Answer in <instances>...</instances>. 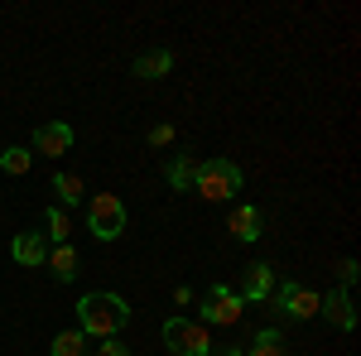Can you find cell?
Returning a JSON list of instances; mask_svg holds the SVG:
<instances>
[{
    "label": "cell",
    "mask_w": 361,
    "mask_h": 356,
    "mask_svg": "<svg viewBox=\"0 0 361 356\" xmlns=\"http://www.w3.org/2000/svg\"><path fill=\"white\" fill-rule=\"evenodd\" d=\"M130 73H135L140 82H154V78H169L173 73V54L169 49H149V54H140L130 63Z\"/></svg>",
    "instance_id": "cell-11"
},
{
    "label": "cell",
    "mask_w": 361,
    "mask_h": 356,
    "mask_svg": "<svg viewBox=\"0 0 361 356\" xmlns=\"http://www.w3.org/2000/svg\"><path fill=\"white\" fill-rule=\"evenodd\" d=\"M49 231H44V236H49V241H58V246H63V241H68V236H73V221H68V212H63V207H49Z\"/></svg>",
    "instance_id": "cell-19"
},
{
    "label": "cell",
    "mask_w": 361,
    "mask_h": 356,
    "mask_svg": "<svg viewBox=\"0 0 361 356\" xmlns=\"http://www.w3.org/2000/svg\"><path fill=\"white\" fill-rule=\"evenodd\" d=\"M260 226H265V217H260L250 202L231 207V221H226V231H231L236 241H260Z\"/></svg>",
    "instance_id": "cell-12"
},
{
    "label": "cell",
    "mask_w": 361,
    "mask_h": 356,
    "mask_svg": "<svg viewBox=\"0 0 361 356\" xmlns=\"http://www.w3.org/2000/svg\"><path fill=\"white\" fill-rule=\"evenodd\" d=\"M270 294H275V270L260 265V260H250L246 270H241V289H236V299H241V303H265Z\"/></svg>",
    "instance_id": "cell-8"
},
{
    "label": "cell",
    "mask_w": 361,
    "mask_h": 356,
    "mask_svg": "<svg viewBox=\"0 0 361 356\" xmlns=\"http://www.w3.org/2000/svg\"><path fill=\"white\" fill-rule=\"evenodd\" d=\"M97 356H130V347H126V342H116V337H106V342L97 347Z\"/></svg>",
    "instance_id": "cell-21"
},
{
    "label": "cell",
    "mask_w": 361,
    "mask_h": 356,
    "mask_svg": "<svg viewBox=\"0 0 361 356\" xmlns=\"http://www.w3.org/2000/svg\"><path fill=\"white\" fill-rule=\"evenodd\" d=\"M49 270H54V279H78V250H73V241H63V246H49V260H44Z\"/></svg>",
    "instance_id": "cell-13"
},
{
    "label": "cell",
    "mask_w": 361,
    "mask_h": 356,
    "mask_svg": "<svg viewBox=\"0 0 361 356\" xmlns=\"http://www.w3.org/2000/svg\"><path fill=\"white\" fill-rule=\"evenodd\" d=\"M0 168L10 178H25L29 168H34V154H25V145H10V149H0Z\"/></svg>",
    "instance_id": "cell-16"
},
{
    "label": "cell",
    "mask_w": 361,
    "mask_h": 356,
    "mask_svg": "<svg viewBox=\"0 0 361 356\" xmlns=\"http://www.w3.org/2000/svg\"><path fill=\"white\" fill-rule=\"evenodd\" d=\"M246 356H284V332L279 328H260L246 342Z\"/></svg>",
    "instance_id": "cell-14"
},
{
    "label": "cell",
    "mask_w": 361,
    "mask_h": 356,
    "mask_svg": "<svg viewBox=\"0 0 361 356\" xmlns=\"http://www.w3.org/2000/svg\"><path fill=\"white\" fill-rule=\"evenodd\" d=\"M149 145H154V149L173 145V125H154V130H149Z\"/></svg>",
    "instance_id": "cell-20"
},
{
    "label": "cell",
    "mask_w": 361,
    "mask_h": 356,
    "mask_svg": "<svg viewBox=\"0 0 361 356\" xmlns=\"http://www.w3.org/2000/svg\"><path fill=\"white\" fill-rule=\"evenodd\" d=\"M73 149V125L68 121H44L34 130V154H49V159H63Z\"/></svg>",
    "instance_id": "cell-9"
},
{
    "label": "cell",
    "mask_w": 361,
    "mask_h": 356,
    "mask_svg": "<svg viewBox=\"0 0 361 356\" xmlns=\"http://www.w3.org/2000/svg\"><path fill=\"white\" fill-rule=\"evenodd\" d=\"M49 352H54V356H87V337L78 328H68V332H58V337H54Z\"/></svg>",
    "instance_id": "cell-17"
},
{
    "label": "cell",
    "mask_w": 361,
    "mask_h": 356,
    "mask_svg": "<svg viewBox=\"0 0 361 356\" xmlns=\"http://www.w3.org/2000/svg\"><path fill=\"white\" fill-rule=\"evenodd\" d=\"M87 226H92L97 241H116V236L126 231V202H121L116 192H97V197L87 202Z\"/></svg>",
    "instance_id": "cell-3"
},
{
    "label": "cell",
    "mask_w": 361,
    "mask_h": 356,
    "mask_svg": "<svg viewBox=\"0 0 361 356\" xmlns=\"http://www.w3.org/2000/svg\"><path fill=\"white\" fill-rule=\"evenodd\" d=\"M164 342L173 356H212V332L202 328V323H188V318H169Z\"/></svg>",
    "instance_id": "cell-4"
},
{
    "label": "cell",
    "mask_w": 361,
    "mask_h": 356,
    "mask_svg": "<svg viewBox=\"0 0 361 356\" xmlns=\"http://www.w3.org/2000/svg\"><path fill=\"white\" fill-rule=\"evenodd\" d=\"M337 274H342V289H352V284H357V260H342Z\"/></svg>",
    "instance_id": "cell-22"
},
{
    "label": "cell",
    "mask_w": 361,
    "mask_h": 356,
    "mask_svg": "<svg viewBox=\"0 0 361 356\" xmlns=\"http://www.w3.org/2000/svg\"><path fill=\"white\" fill-rule=\"evenodd\" d=\"M318 313L333 323V328H342V332H352L357 328V303H352V289H328V294H318Z\"/></svg>",
    "instance_id": "cell-7"
},
{
    "label": "cell",
    "mask_w": 361,
    "mask_h": 356,
    "mask_svg": "<svg viewBox=\"0 0 361 356\" xmlns=\"http://www.w3.org/2000/svg\"><path fill=\"white\" fill-rule=\"evenodd\" d=\"M275 313L279 318H294V323H308V318H318V294L304 289V284H275Z\"/></svg>",
    "instance_id": "cell-5"
},
{
    "label": "cell",
    "mask_w": 361,
    "mask_h": 356,
    "mask_svg": "<svg viewBox=\"0 0 361 356\" xmlns=\"http://www.w3.org/2000/svg\"><path fill=\"white\" fill-rule=\"evenodd\" d=\"M10 255H15L20 265H44V260H49V236H44V231H20V236L10 241Z\"/></svg>",
    "instance_id": "cell-10"
},
{
    "label": "cell",
    "mask_w": 361,
    "mask_h": 356,
    "mask_svg": "<svg viewBox=\"0 0 361 356\" xmlns=\"http://www.w3.org/2000/svg\"><path fill=\"white\" fill-rule=\"evenodd\" d=\"M164 178H169V188H173V192H183V188H193V178H197V164L188 159V154H178V159H169Z\"/></svg>",
    "instance_id": "cell-15"
},
{
    "label": "cell",
    "mask_w": 361,
    "mask_h": 356,
    "mask_svg": "<svg viewBox=\"0 0 361 356\" xmlns=\"http://www.w3.org/2000/svg\"><path fill=\"white\" fill-rule=\"evenodd\" d=\"M130 323V303L121 299V294H82L78 299V332L82 337H97V342H106L116 332Z\"/></svg>",
    "instance_id": "cell-1"
},
{
    "label": "cell",
    "mask_w": 361,
    "mask_h": 356,
    "mask_svg": "<svg viewBox=\"0 0 361 356\" xmlns=\"http://www.w3.org/2000/svg\"><path fill=\"white\" fill-rule=\"evenodd\" d=\"M54 192L63 197V207H68V202H78V197H82V178H78V173H63V168H58V173H54Z\"/></svg>",
    "instance_id": "cell-18"
},
{
    "label": "cell",
    "mask_w": 361,
    "mask_h": 356,
    "mask_svg": "<svg viewBox=\"0 0 361 356\" xmlns=\"http://www.w3.org/2000/svg\"><path fill=\"white\" fill-rule=\"evenodd\" d=\"M241 308H246V303L236 299V289H226V284H212V289L202 294V323L236 328V323H241Z\"/></svg>",
    "instance_id": "cell-6"
},
{
    "label": "cell",
    "mask_w": 361,
    "mask_h": 356,
    "mask_svg": "<svg viewBox=\"0 0 361 356\" xmlns=\"http://www.w3.org/2000/svg\"><path fill=\"white\" fill-rule=\"evenodd\" d=\"M193 188H197V197H207V202H231V197L241 192V164H231V159H207V164H197Z\"/></svg>",
    "instance_id": "cell-2"
}]
</instances>
